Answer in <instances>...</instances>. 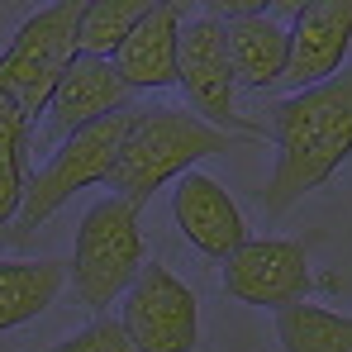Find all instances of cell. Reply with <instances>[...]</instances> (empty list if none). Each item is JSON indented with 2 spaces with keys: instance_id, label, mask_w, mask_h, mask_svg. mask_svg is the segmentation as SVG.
<instances>
[{
  "instance_id": "6da1fadb",
  "label": "cell",
  "mask_w": 352,
  "mask_h": 352,
  "mask_svg": "<svg viewBox=\"0 0 352 352\" xmlns=\"http://www.w3.org/2000/svg\"><path fill=\"white\" fill-rule=\"evenodd\" d=\"M262 138L276 143V167L262 186V210L267 219H281L352 157V67L324 86L267 105Z\"/></svg>"
},
{
  "instance_id": "7a4b0ae2",
  "label": "cell",
  "mask_w": 352,
  "mask_h": 352,
  "mask_svg": "<svg viewBox=\"0 0 352 352\" xmlns=\"http://www.w3.org/2000/svg\"><path fill=\"white\" fill-rule=\"evenodd\" d=\"M234 143V133H219L214 124L195 115V110H181V105H143L124 148H119V162L110 172V195L129 200V205H148L167 181H181L186 172H195L200 157H224Z\"/></svg>"
},
{
  "instance_id": "3957f363",
  "label": "cell",
  "mask_w": 352,
  "mask_h": 352,
  "mask_svg": "<svg viewBox=\"0 0 352 352\" xmlns=\"http://www.w3.org/2000/svg\"><path fill=\"white\" fill-rule=\"evenodd\" d=\"M143 262L148 252H143V229H138V205L119 195H100L81 214L72 257H67V281L76 291V305L100 319L138 281Z\"/></svg>"
},
{
  "instance_id": "277c9868",
  "label": "cell",
  "mask_w": 352,
  "mask_h": 352,
  "mask_svg": "<svg viewBox=\"0 0 352 352\" xmlns=\"http://www.w3.org/2000/svg\"><path fill=\"white\" fill-rule=\"evenodd\" d=\"M138 110H143V105L119 110V115L100 119V124H91V129H81V133H72L67 143H58V153H53L38 172H29V190H24L19 219L10 224L5 243H29L34 229H38L43 219H53L76 190L105 186L110 172H115V162H119V148H124V138H129V129H133V119H138Z\"/></svg>"
},
{
  "instance_id": "5b68a950",
  "label": "cell",
  "mask_w": 352,
  "mask_h": 352,
  "mask_svg": "<svg viewBox=\"0 0 352 352\" xmlns=\"http://www.w3.org/2000/svg\"><path fill=\"white\" fill-rule=\"evenodd\" d=\"M81 10L86 5H48L38 14H29L10 48L0 53V91L24 110L29 119L48 115V100L58 91V81L67 76V67L81 58L76 48V34H81Z\"/></svg>"
},
{
  "instance_id": "8992f818",
  "label": "cell",
  "mask_w": 352,
  "mask_h": 352,
  "mask_svg": "<svg viewBox=\"0 0 352 352\" xmlns=\"http://www.w3.org/2000/svg\"><path fill=\"white\" fill-rule=\"evenodd\" d=\"M176 86L186 91L190 110L214 124L219 133H234V138H262V124L257 119H243L234 105V62H229V38H224V19H214L210 10L205 14H186L181 24V67H176Z\"/></svg>"
},
{
  "instance_id": "52a82bcc",
  "label": "cell",
  "mask_w": 352,
  "mask_h": 352,
  "mask_svg": "<svg viewBox=\"0 0 352 352\" xmlns=\"http://www.w3.org/2000/svg\"><path fill=\"white\" fill-rule=\"evenodd\" d=\"M319 238H248L224 267V295L257 309L305 305L314 286H333V276H314L309 248Z\"/></svg>"
},
{
  "instance_id": "ba28073f",
  "label": "cell",
  "mask_w": 352,
  "mask_h": 352,
  "mask_svg": "<svg viewBox=\"0 0 352 352\" xmlns=\"http://www.w3.org/2000/svg\"><path fill=\"white\" fill-rule=\"evenodd\" d=\"M133 352H190L200 343V305L195 291L162 262H143L138 281L124 291L115 314Z\"/></svg>"
},
{
  "instance_id": "9c48e42d",
  "label": "cell",
  "mask_w": 352,
  "mask_h": 352,
  "mask_svg": "<svg viewBox=\"0 0 352 352\" xmlns=\"http://www.w3.org/2000/svg\"><path fill=\"white\" fill-rule=\"evenodd\" d=\"M286 38H291V48H286L281 86L309 91V86L333 81L352 53V0H324V5L291 10Z\"/></svg>"
},
{
  "instance_id": "30bf717a",
  "label": "cell",
  "mask_w": 352,
  "mask_h": 352,
  "mask_svg": "<svg viewBox=\"0 0 352 352\" xmlns=\"http://www.w3.org/2000/svg\"><path fill=\"white\" fill-rule=\"evenodd\" d=\"M172 219H176V229L186 234V243L200 257H214V262H229L238 248L252 238L238 200L210 172H186L176 181Z\"/></svg>"
},
{
  "instance_id": "8fae6325",
  "label": "cell",
  "mask_w": 352,
  "mask_h": 352,
  "mask_svg": "<svg viewBox=\"0 0 352 352\" xmlns=\"http://www.w3.org/2000/svg\"><path fill=\"white\" fill-rule=\"evenodd\" d=\"M138 96L124 86V76L115 72V62L105 58H76L67 67V76L58 81L53 100H48V124H43V138H72L100 119L119 115V110H133Z\"/></svg>"
},
{
  "instance_id": "7c38bea8",
  "label": "cell",
  "mask_w": 352,
  "mask_h": 352,
  "mask_svg": "<svg viewBox=\"0 0 352 352\" xmlns=\"http://www.w3.org/2000/svg\"><path fill=\"white\" fill-rule=\"evenodd\" d=\"M181 24H186V10H181V5H153L148 19L124 38V48L110 58L133 96H138V91H167V86H176Z\"/></svg>"
},
{
  "instance_id": "4fadbf2b",
  "label": "cell",
  "mask_w": 352,
  "mask_h": 352,
  "mask_svg": "<svg viewBox=\"0 0 352 352\" xmlns=\"http://www.w3.org/2000/svg\"><path fill=\"white\" fill-rule=\"evenodd\" d=\"M224 38H229L234 81L243 91H272V86H281L291 38H286V24H281L272 10L224 19Z\"/></svg>"
},
{
  "instance_id": "5bb4252c",
  "label": "cell",
  "mask_w": 352,
  "mask_h": 352,
  "mask_svg": "<svg viewBox=\"0 0 352 352\" xmlns=\"http://www.w3.org/2000/svg\"><path fill=\"white\" fill-rule=\"evenodd\" d=\"M67 286L62 257H0V333L53 309Z\"/></svg>"
},
{
  "instance_id": "9a60e30c",
  "label": "cell",
  "mask_w": 352,
  "mask_h": 352,
  "mask_svg": "<svg viewBox=\"0 0 352 352\" xmlns=\"http://www.w3.org/2000/svg\"><path fill=\"white\" fill-rule=\"evenodd\" d=\"M276 338L286 352H352V314L305 300L276 309Z\"/></svg>"
},
{
  "instance_id": "2e32d148",
  "label": "cell",
  "mask_w": 352,
  "mask_h": 352,
  "mask_svg": "<svg viewBox=\"0 0 352 352\" xmlns=\"http://www.w3.org/2000/svg\"><path fill=\"white\" fill-rule=\"evenodd\" d=\"M148 0H91L81 10V34H76V48L81 58H115L124 48V38L148 19Z\"/></svg>"
},
{
  "instance_id": "e0dca14e",
  "label": "cell",
  "mask_w": 352,
  "mask_h": 352,
  "mask_svg": "<svg viewBox=\"0 0 352 352\" xmlns=\"http://www.w3.org/2000/svg\"><path fill=\"white\" fill-rule=\"evenodd\" d=\"M29 148L34 143H5L0 148V243L10 234V224L19 219V205L29 190Z\"/></svg>"
},
{
  "instance_id": "ac0fdd59",
  "label": "cell",
  "mask_w": 352,
  "mask_h": 352,
  "mask_svg": "<svg viewBox=\"0 0 352 352\" xmlns=\"http://www.w3.org/2000/svg\"><path fill=\"white\" fill-rule=\"evenodd\" d=\"M43 352H133V343L119 329L115 314H100L86 329H76L72 338H62V343H53V348H43Z\"/></svg>"
},
{
  "instance_id": "d6986e66",
  "label": "cell",
  "mask_w": 352,
  "mask_h": 352,
  "mask_svg": "<svg viewBox=\"0 0 352 352\" xmlns=\"http://www.w3.org/2000/svg\"><path fill=\"white\" fill-rule=\"evenodd\" d=\"M5 143H34V119L0 91V148Z\"/></svg>"
}]
</instances>
